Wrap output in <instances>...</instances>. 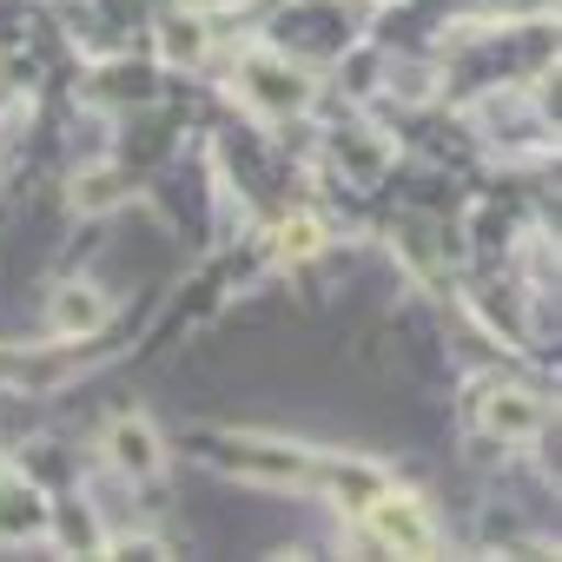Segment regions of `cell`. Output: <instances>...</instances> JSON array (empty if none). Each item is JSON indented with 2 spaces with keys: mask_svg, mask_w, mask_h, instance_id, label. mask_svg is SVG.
Instances as JSON below:
<instances>
[{
  "mask_svg": "<svg viewBox=\"0 0 562 562\" xmlns=\"http://www.w3.org/2000/svg\"><path fill=\"white\" fill-rule=\"evenodd\" d=\"M364 509H371L378 542H391V549H404V555H430V549H437V529H430V516H424L417 496H391V490H378Z\"/></svg>",
  "mask_w": 562,
  "mask_h": 562,
  "instance_id": "6da1fadb",
  "label": "cell"
},
{
  "mask_svg": "<svg viewBox=\"0 0 562 562\" xmlns=\"http://www.w3.org/2000/svg\"><path fill=\"white\" fill-rule=\"evenodd\" d=\"M47 529V503L34 483H21L14 470H0V536H34Z\"/></svg>",
  "mask_w": 562,
  "mask_h": 562,
  "instance_id": "7a4b0ae2",
  "label": "cell"
},
{
  "mask_svg": "<svg viewBox=\"0 0 562 562\" xmlns=\"http://www.w3.org/2000/svg\"><path fill=\"white\" fill-rule=\"evenodd\" d=\"M106 443H113V463H120V470H133V476H153V470H159V437H153L139 417H120Z\"/></svg>",
  "mask_w": 562,
  "mask_h": 562,
  "instance_id": "3957f363",
  "label": "cell"
},
{
  "mask_svg": "<svg viewBox=\"0 0 562 562\" xmlns=\"http://www.w3.org/2000/svg\"><path fill=\"white\" fill-rule=\"evenodd\" d=\"M483 424H490L496 437H536V430H542V404H536L529 391H503V397H490Z\"/></svg>",
  "mask_w": 562,
  "mask_h": 562,
  "instance_id": "277c9868",
  "label": "cell"
},
{
  "mask_svg": "<svg viewBox=\"0 0 562 562\" xmlns=\"http://www.w3.org/2000/svg\"><path fill=\"white\" fill-rule=\"evenodd\" d=\"M100 318H106V305H100L93 292H80V285L60 292V305H54V325H60V331H93Z\"/></svg>",
  "mask_w": 562,
  "mask_h": 562,
  "instance_id": "5b68a950",
  "label": "cell"
}]
</instances>
